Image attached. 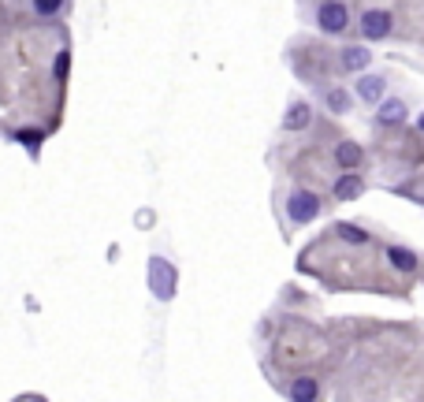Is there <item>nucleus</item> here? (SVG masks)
<instances>
[{
	"instance_id": "12",
	"label": "nucleus",
	"mask_w": 424,
	"mask_h": 402,
	"mask_svg": "<svg viewBox=\"0 0 424 402\" xmlns=\"http://www.w3.org/2000/svg\"><path fill=\"white\" fill-rule=\"evenodd\" d=\"M283 391H287L290 402H320V380L317 377H294Z\"/></svg>"
},
{
	"instance_id": "10",
	"label": "nucleus",
	"mask_w": 424,
	"mask_h": 402,
	"mask_svg": "<svg viewBox=\"0 0 424 402\" xmlns=\"http://www.w3.org/2000/svg\"><path fill=\"white\" fill-rule=\"evenodd\" d=\"M368 63H372L368 45H343V49H339V67L350 71V75H361V71H368Z\"/></svg>"
},
{
	"instance_id": "3",
	"label": "nucleus",
	"mask_w": 424,
	"mask_h": 402,
	"mask_svg": "<svg viewBox=\"0 0 424 402\" xmlns=\"http://www.w3.org/2000/svg\"><path fill=\"white\" fill-rule=\"evenodd\" d=\"M387 86H391V75H383V71H361L354 78V86H350V97H354V105H380L387 97Z\"/></svg>"
},
{
	"instance_id": "17",
	"label": "nucleus",
	"mask_w": 424,
	"mask_h": 402,
	"mask_svg": "<svg viewBox=\"0 0 424 402\" xmlns=\"http://www.w3.org/2000/svg\"><path fill=\"white\" fill-rule=\"evenodd\" d=\"M26 402H45V399H26Z\"/></svg>"
},
{
	"instance_id": "6",
	"label": "nucleus",
	"mask_w": 424,
	"mask_h": 402,
	"mask_svg": "<svg viewBox=\"0 0 424 402\" xmlns=\"http://www.w3.org/2000/svg\"><path fill=\"white\" fill-rule=\"evenodd\" d=\"M149 283H153V295L160 298H171L175 295V283H179V276H175V268L164 257H153L149 264Z\"/></svg>"
},
{
	"instance_id": "5",
	"label": "nucleus",
	"mask_w": 424,
	"mask_h": 402,
	"mask_svg": "<svg viewBox=\"0 0 424 402\" xmlns=\"http://www.w3.org/2000/svg\"><path fill=\"white\" fill-rule=\"evenodd\" d=\"M405 120H410V100L405 97H383L372 112L376 127H402Z\"/></svg>"
},
{
	"instance_id": "9",
	"label": "nucleus",
	"mask_w": 424,
	"mask_h": 402,
	"mask_svg": "<svg viewBox=\"0 0 424 402\" xmlns=\"http://www.w3.org/2000/svg\"><path fill=\"white\" fill-rule=\"evenodd\" d=\"M331 157H335V168H339V171H357V168L365 164V149H361L357 142L343 138V142H335Z\"/></svg>"
},
{
	"instance_id": "13",
	"label": "nucleus",
	"mask_w": 424,
	"mask_h": 402,
	"mask_svg": "<svg viewBox=\"0 0 424 402\" xmlns=\"http://www.w3.org/2000/svg\"><path fill=\"white\" fill-rule=\"evenodd\" d=\"M387 261H391V268H399L402 276H417V268H421L417 250H410V246H391V250H387Z\"/></svg>"
},
{
	"instance_id": "4",
	"label": "nucleus",
	"mask_w": 424,
	"mask_h": 402,
	"mask_svg": "<svg viewBox=\"0 0 424 402\" xmlns=\"http://www.w3.org/2000/svg\"><path fill=\"white\" fill-rule=\"evenodd\" d=\"M394 30V15L387 8H365L361 19H357V34L361 41H387Z\"/></svg>"
},
{
	"instance_id": "15",
	"label": "nucleus",
	"mask_w": 424,
	"mask_h": 402,
	"mask_svg": "<svg viewBox=\"0 0 424 402\" xmlns=\"http://www.w3.org/2000/svg\"><path fill=\"white\" fill-rule=\"evenodd\" d=\"M63 4H67V0H30V8H34L38 19H56V15L63 12Z\"/></svg>"
},
{
	"instance_id": "11",
	"label": "nucleus",
	"mask_w": 424,
	"mask_h": 402,
	"mask_svg": "<svg viewBox=\"0 0 424 402\" xmlns=\"http://www.w3.org/2000/svg\"><path fill=\"white\" fill-rule=\"evenodd\" d=\"M357 194H365V176L361 171H339V179L331 182V198L335 201H354Z\"/></svg>"
},
{
	"instance_id": "2",
	"label": "nucleus",
	"mask_w": 424,
	"mask_h": 402,
	"mask_svg": "<svg viewBox=\"0 0 424 402\" xmlns=\"http://www.w3.org/2000/svg\"><path fill=\"white\" fill-rule=\"evenodd\" d=\"M312 23L328 38H343V34H350V4L346 0H320L317 12H312Z\"/></svg>"
},
{
	"instance_id": "16",
	"label": "nucleus",
	"mask_w": 424,
	"mask_h": 402,
	"mask_svg": "<svg viewBox=\"0 0 424 402\" xmlns=\"http://www.w3.org/2000/svg\"><path fill=\"white\" fill-rule=\"evenodd\" d=\"M67 63H71V60H67V49H63L60 56H56V78H63V71H67Z\"/></svg>"
},
{
	"instance_id": "14",
	"label": "nucleus",
	"mask_w": 424,
	"mask_h": 402,
	"mask_svg": "<svg viewBox=\"0 0 424 402\" xmlns=\"http://www.w3.org/2000/svg\"><path fill=\"white\" fill-rule=\"evenodd\" d=\"M331 235L343 239V242H350V246H365L368 242V231H361L357 224H331Z\"/></svg>"
},
{
	"instance_id": "7",
	"label": "nucleus",
	"mask_w": 424,
	"mask_h": 402,
	"mask_svg": "<svg viewBox=\"0 0 424 402\" xmlns=\"http://www.w3.org/2000/svg\"><path fill=\"white\" fill-rule=\"evenodd\" d=\"M320 105H324L331 116H350L354 112V97H350L346 86H320Z\"/></svg>"
},
{
	"instance_id": "8",
	"label": "nucleus",
	"mask_w": 424,
	"mask_h": 402,
	"mask_svg": "<svg viewBox=\"0 0 424 402\" xmlns=\"http://www.w3.org/2000/svg\"><path fill=\"white\" fill-rule=\"evenodd\" d=\"M312 127V100H290V108H287V116H283V131H290V134H301V131H309Z\"/></svg>"
},
{
	"instance_id": "1",
	"label": "nucleus",
	"mask_w": 424,
	"mask_h": 402,
	"mask_svg": "<svg viewBox=\"0 0 424 402\" xmlns=\"http://www.w3.org/2000/svg\"><path fill=\"white\" fill-rule=\"evenodd\" d=\"M320 209H324V201H320V194H317V190H309V187H294L287 194V201H283V213H287L290 227L312 224L320 216Z\"/></svg>"
}]
</instances>
